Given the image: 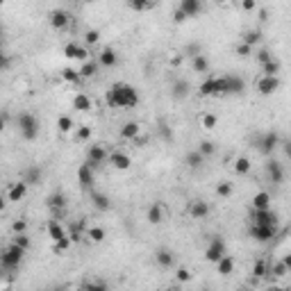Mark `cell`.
<instances>
[{"label":"cell","mask_w":291,"mask_h":291,"mask_svg":"<svg viewBox=\"0 0 291 291\" xmlns=\"http://www.w3.org/2000/svg\"><path fill=\"white\" fill-rule=\"evenodd\" d=\"M157 132H159V137H162L166 144H171V141H173V130H171V125H168V123H159Z\"/></svg>","instance_id":"47"},{"label":"cell","mask_w":291,"mask_h":291,"mask_svg":"<svg viewBox=\"0 0 291 291\" xmlns=\"http://www.w3.org/2000/svg\"><path fill=\"white\" fill-rule=\"evenodd\" d=\"M48 21H50V25L55 30H66L68 23H71V16H68L66 9H53V12L48 14Z\"/></svg>","instance_id":"14"},{"label":"cell","mask_w":291,"mask_h":291,"mask_svg":"<svg viewBox=\"0 0 291 291\" xmlns=\"http://www.w3.org/2000/svg\"><path fill=\"white\" fill-rule=\"evenodd\" d=\"M250 221L252 223H264V225H278V214L273 212L271 207H266V209H255L252 207Z\"/></svg>","instance_id":"10"},{"label":"cell","mask_w":291,"mask_h":291,"mask_svg":"<svg viewBox=\"0 0 291 291\" xmlns=\"http://www.w3.org/2000/svg\"><path fill=\"white\" fill-rule=\"evenodd\" d=\"M178 280L180 282H189L191 280V271L189 269H178Z\"/></svg>","instance_id":"58"},{"label":"cell","mask_w":291,"mask_h":291,"mask_svg":"<svg viewBox=\"0 0 291 291\" xmlns=\"http://www.w3.org/2000/svg\"><path fill=\"white\" fill-rule=\"evenodd\" d=\"M259 21H262V23L269 21V9H259Z\"/></svg>","instance_id":"61"},{"label":"cell","mask_w":291,"mask_h":291,"mask_svg":"<svg viewBox=\"0 0 291 291\" xmlns=\"http://www.w3.org/2000/svg\"><path fill=\"white\" fill-rule=\"evenodd\" d=\"M62 80H66V82H71V84H78L80 80H82V75H80V71L64 68V71H62Z\"/></svg>","instance_id":"46"},{"label":"cell","mask_w":291,"mask_h":291,"mask_svg":"<svg viewBox=\"0 0 291 291\" xmlns=\"http://www.w3.org/2000/svg\"><path fill=\"white\" fill-rule=\"evenodd\" d=\"M48 237L53 239V241H60V239L68 237L66 230H64V225L60 223V218H50V221H48Z\"/></svg>","instance_id":"26"},{"label":"cell","mask_w":291,"mask_h":291,"mask_svg":"<svg viewBox=\"0 0 291 291\" xmlns=\"http://www.w3.org/2000/svg\"><path fill=\"white\" fill-rule=\"evenodd\" d=\"M23 257H25V248H21V246H16L12 241V246H7L2 250V255H0L2 271H16L21 266V262H23Z\"/></svg>","instance_id":"3"},{"label":"cell","mask_w":291,"mask_h":291,"mask_svg":"<svg viewBox=\"0 0 291 291\" xmlns=\"http://www.w3.org/2000/svg\"><path fill=\"white\" fill-rule=\"evenodd\" d=\"M198 150L205 155V157H209V155H214V150H216V146H214V141H200L198 144Z\"/></svg>","instance_id":"50"},{"label":"cell","mask_w":291,"mask_h":291,"mask_svg":"<svg viewBox=\"0 0 291 291\" xmlns=\"http://www.w3.org/2000/svg\"><path fill=\"white\" fill-rule=\"evenodd\" d=\"M189 93H191V84L187 82V80H175L171 84V96L175 100H185V98H189Z\"/></svg>","instance_id":"18"},{"label":"cell","mask_w":291,"mask_h":291,"mask_svg":"<svg viewBox=\"0 0 291 291\" xmlns=\"http://www.w3.org/2000/svg\"><path fill=\"white\" fill-rule=\"evenodd\" d=\"M139 134H141V125L137 121H127V123H123V127H121V139H125V141H134Z\"/></svg>","instance_id":"21"},{"label":"cell","mask_w":291,"mask_h":291,"mask_svg":"<svg viewBox=\"0 0 291 291\" xmlns=\"http://www.w3.org/2000/svg\"><path fill=\"white\" fill-rule=\"evenodd\" d=\"M98 62H100V66H105V68H114L116 64H119V55H116V50L114 48H103L98 55Z\"/></svg>","instance_id":"20"},{"label":"cell","mask_w":291,"mask_h":291,"mask_svg":"<svg viewBox=\"0 0 291 291\" xmlns=\"http://www.w3.org/2000/svg\"><path fill=\"white\" fill-rule=\"evenodd\" d=\"M198 93L203 96V98H209V96H214V78H207L205 82H200Z\"/></svg>","instance_id":"43"},{"label":"cell","mask_w":291,"mask_h":291,"mask_svg":"<svg viewBox=\"0 0 291 291\" xmlns=\"http://www.w3.org/2000/svg\"><path fill=\"white\" fill-rule=\"evenodd\" d=\"M269 275H273V278H285V275H289V269H287V264L280 259V262H273V264H271Z\"/></svg>","instance_id":"36"},{"label":"cell","mask_w":291,"mask_h":291,"mask_svg":"<svg viewBox=\"0 0 291 291\" xmlns=\"http://www.w3.org/2000/svg\"><path fill=\"white\" fill-rule=\"evenodd\" d=\"M91 105L93 103H91V98H89L86 93H78V96L73 98V109H75V112H89Z\"/></svg>","instance_id":"30"},{"label":"cell","mask_w":291,"mask_h":291,"mask_svg":"<svg viewBox=\"0 0 291 291\" xmlns=\"http://www.w3.org/2000/svg\"><path fill=\"white\" fill-rule=\"evenodd\" d=\"M280 73V62L278 60H271L262 64V75H278Z\"/></svg>","instance_id":"44"},{"label":"cell","mask_w":291,"mask_h":291,"mask_svg":"<svg viewBox=\"0 0 291 291\" xmlns=\"http://www.w3.org/2000/svg\"><path fill=\"white\" fill-rule=\"evenodd\" d=\"M107 159H109V152H107V148L103 144H91L86 148V162H89L93 168H100Z\"/></svg>","instance_id":"6"},{"label":"cell","mask_w":291,"mask_h":291,"mask_svg":"<svg viewBox=\"0 0 291 291\" xmlns=\"http://www.w3.org/2000/svg\"><path fill=\"white\" fill-rule=\"evenodd\" d=\"M41 178H43V171H41L37 164H32V166H27L25 168V173H23V178L21 180H25L27 185H39Z\"/></svg>","instance_id":"29"},{"label":"cell","mask_w":291,"mask_h":291,"mask_svg":"<svg viewBox=\"0 0 291 291\" xmlns=\"http://www.w3.org/2000/svg\"><path fill=\"white\" fill-rule=\"evenodd\" d=\"M282 146H285V155L291 159V141H285V144H282Z\"/></svg>","instance_id":"62"},{"label":"cell","mask_w":291,"mask_h":291,"mask_svg":"<svg viewBox=\"0 0 291 291\" xmlns=\"http://www.w3.org/2000/svg\"><path fill=\"white\" fill-rule=\"evenodd\" d=\"M189 216L191 218H207L209 216V203H207V200H200V198L191 200V203H189Z\"/></svg>","instance_id":"16"},{"label":"cell","mask_w":291,"mask_h":291,"mask_svg":"<svg viewBox=\"0 0 291 291\" xmlns=\"http://www.w3.org/2000/svg\"><path fill=\"white\" fill-rule=\"evenodd\" d=\"M71 244H73L71 237H64V239H60V241H53V252L55 255H62V252H66L68 248H71Z\"/></svg>","instance_id":"40"},{"label":"cell","mask_w":291,"mask_h":291,"mask_svg":"<svg viewBox=\"0 0 291 291\" xmlns=\"http://www.w3.org/2000/svg\"><path fill=\"white\" fill-rule=\"evenodd\" d=\"M214 2H218V5H223V2H228V0H214Z\"/></svg>","instance_id":"64"},{"label":"cell","mask_w":291,"mask_h":291,"mask_svg":"<svg viewBox=\"0 0 291 291\" xmlns=\"http://www.w3.org/2000/svg\"><path fill=\"white\" fill-rule=\"evenodd\" d=\"M91 205L98 209V212H109L112 209V200H109V196H105V193H100V191H93L91 189Z\"/></svg>","instance_id":"19"},{"label":"cell","mask_w":291,"mask_h":291,"mask_svg":"<svg viewBox=\"0 0 291 291\" xmlns=\"http://www.w3.org/2000/svg\"><path fill=\"white\" fill-rule=\"evenodd\" d=\"M278 234V225H264V223H252L250 228V237L257 241V244H269L273 241Z\"/></svg>","instance_id":"5"},{"label":"cell","mask_w":291,"mask_h":291,"mask_svg":"<svg viewBox=\"0 0 291 291\" xmlns=\"http://www.w3.org/2000/svg\"><path fill=\"white\" fill-rule=\"evenodd\" d=\"M155 262H157L162 269H171V266L175 264V255H173L168 248H159V250L155 252Z\"/></svg>","instance_id":"27"},{"label":"cell","mask_w":291,"mask_h":291,"mask_svg":"<svg viewBox=\"0 0 291 291\" xmlns=\"http://www.w3.org/2000/svg\"><path fill=\"white\" fill-rule=\"evenodd\" d=\"M223 255H228V246H225V239L216 234V237H212V239H209V244H207L205 259L209 262V264H216Z\"/></svg>","instance_id":"4"},{"label":"cell","mask_w":291,"mask_h":291,"mask_svg":"<svg viewBox=\"0 0 291 291\" xmlns=\"http://www.w3.org/2000/svg\"><path fill=\"white\" fill-rule=\"evenodd\" d=\"M282 262H285V264H287V269H289V273H291V252H289V255H285V257H282Z\"/></svg>","instance_id":"63"},{"label":"cell","mask_w":291,"mask_h":291,"mask_svg":"<svg viewBox=\"0 0 291 291\" xmlns=\"http://www.w3.org/2000/svg\"><path fill=\"white\" fill-rule=\"evenodd\" d=\"M146 218H148V223H150V225H159L162 221H164V207L159 205V203H152V205L148 207Z\"/></svg>","instance_id":"28"},{"label":"cell","mask_w":291,"mask_h":291,"mask_svg":"<svg viewBox=\"0 0 291 291\" xmlns=\"http://www.w3.org/2000/svg\"><path fill=\"white\" fill-rule=\"evenodd\" d=\"M234 173H237V175L250 173V159L248 157H237V162H234Z\"/></svg>","instance_id":"39"},{"label":"cell","mask_w":291,"mask_h":291,"mask_svg":"<svg viewBox=\"0 0 291 291\" xmlns=\"http://www.w3.org/2000/svg\"><path fill=\"white\" fill-rule=\"evenodd\" d=\"M73 127H75V123H73V119H71V116H60V119H57V130H60L62 134L71 132Z\"/></svg>","instance_id":"42"},{"label":"cell","mask_w":291,"mask_h":291,"mask_svg":"<svg viewBox=\"0 0 291 291\" xmlns=\"http://www.w3.org/2000/svg\"><path fill=\"white\" fill-rule=\"evenodd\" d=\"M191 66L196 73H207L209 71V60L200 53V55H196V57H191Z\"/></svg>","instance_id":"34"},{"label":"cell","mask_w":291,"mask_h":291,"mask_svg":"<svg viewBox=\"0 0 291 291\" xmlns=\"http://www.w3.org/2000/svg\"><path fill=\"white\" fill-rule=\"evenodd\" d=\"M178 7L189 16V19H193V16H198V14L203 12V0H180Z\"/></svg>","instance_id":"24"},{"label":"cell","mask_w":291,"mask_h":291,"mask_svg":"<svg viewBox=\"0 0 291 291\" xmlns=\"http://www.w3.org/2000/svg\"><path fill=\"white\" fill-rule=\"evenodd\" d=\"M266 178H269V182H273V185H282V180H285V168H282V164L275 162V159H269V162H266Z\"/></svg>","instance_id":"12"},{"label":"cell","mask_w":291,"mask_h":291,"mask_svg":"<svg viewBox=\"0 0 291 291\" xmlns=\"http://www.w3.org/2000/svg\"><path fill=\"white\" fill-rule=\"evenodd\" d=\"M280 146V134L275 132V130H269V132L262 134V144H259L257 150L262 152V155H266V157H271L273 150Z\"/></svg>","instance_id":"7"},{"label":"cell","mask_w":291,"mask_h":291,"mask_svg":"<svg viewBox=\"0 0 291 291\" xmlns=\"http://www.w3.org/2000/svg\"><path fill=\"white\" fill-rule=\"evenodd\" d=\"M48 207H50V212H53V218H60L66 209V196L62 191H55L48 196Z\"/></svg>","instance_id":"11"},{"label":"cell","mask_w":291,"mask_h":291,"mask_svg":"<svg viewBox=\"0 0 291 291\" xmlns=\"http://www.w3.org/2000/svg\"><path fill=\"white\" fill-rule=\"evenodd\" d=\"M225 84H228V96H241L246 91V82L239 75H225Z\"/></svg>","instance_id":"17"},{"label":"cell","mask_w":291,"mask_h":291,"mask_svg":"<svg viewBox=\"0 0 291 291\" xmlns=\"http://www.w3.org/2000/svg\"><path fill=\"white\" fill-rule=\"evenodd\" d=\"M214 96H228V84H225V75L214 78Z\"/></svg>","instance_id":"45"},{"label":"cell","mask_w":291,"mask_h":291,"mask_svg":"<svg viewBox=\"0 0 291 291\" xmlns=\"http://www.w3.org/2000/svg\"><path fill=\"white\" fill-rule=\"evenodd\" d=\"M78 141H89L91 139V127H86V125H82V127H78Z\"/></svg>","instance_id":"54"},{"label":"cell","mask_w":291,"mask_h":291,"mask_svg":"<svg viewBox=\"0 0 291 291\" xmlns=\"http://www.w3.org/2000/svg\"><path fill=\"white\" fill-rule=\"evenodd\" d=\"M234 257L232 255H223V257L216 262V271H218V275H223V278H228V275H232L234 273Z\"/></svg>","instance_id":"25"},{"label":"cell","mask_w":291,"mask_h":291,"mask_svg":"<svg viewBox=\"0 0 291 291\" xmlns=\"http://www.w3.org/2000/svg\"><path fill=\"white\" fill-rule=\"evenodd\" d=\"M82 289H107V282H103V280H89V282L82 285Z\"/></svg>","instance_id":"53"},{"label":"cell","mask_w":291,"mask_h":291,"mask_svg":"<svg viewBox=\"0 0 291 291\" xmlns=\"http://www.w3.org/2000/svg\"><path fill=\"white\" fill-rule=\"evenodd\" d=\"M86 237L91 239L93 244H100V241H105V230H103V228H98V225H93V228H89V230H86Z\"/></svg>","instance_id":"41"},{"label":"cell","mask_w":291,"mask_h":291,"mask_svg":"<svg viewBox=\"0 0 291 291\" xmlns=\"http://www.w3.org/2000/svg\"><path fill=\"white\" fill-rule=\"evenodd\" d=\"M187 19H189V16H187V14L178 7V9H175V14H173V21H175V23H185Z\"/></svg>","instance_id":"59"},{"label":"cell","mask_w":291,"mask_h":291,"mask_svg":"<svg viewBox=\"0 0 291 291\" xmlns=\"http://www.w3.org/2000/svg\"><path fill=\"white\" fill-rule=\"evenodd\" d=\"M27 182L25 180H21V182H14L12 187H9V193H7V200H12V203H19V200H23V196L27 193Z\"/></svg>","instance_id":"23"},{"label":"cell","mask_w":291,"mask_h":291,"mask_svg":"<svg viewBox=\"0 0 291 291\" xmlns=\"http://www.w3.org/2000/svg\"><path fill=\"white\" fill-rule=\"evenodd\" d=\"M16 127H19L21 137L25 141H34L39 137V119L30 112H21L16 116Z\"/></svg>","instance_id":"2"},{"label":"cell","mask_w":291,"mask_h":291,"mask_svg":"<svg viewBox=\"0 0 291 291\" xmlns=\"http://www.w3.org/2000/svg\"><path fill=\"white\" fill-rule=\"evenodd\" d=\"M257 62L259 64H266V62H271L273 60V55H271V50H266V48H262V50H257Z\"/></svg>","instance_id":"55"},{"label":"cell","mask_w":291,"mask_h":291,"mask_svg":"<svg viewBox=\"0 0 291 291\" xmlns=\"http://www.w3.org/2000/svg\"><path fill=\"white\" fill-rule=\"evenodd\" d=\"M14 244L27 250V248H30V237H27L25 232H21V234H16V237H14Z\"/></svg>","instance_id":"52"},{"label":"cell","mask_w":291,"mask_h":291,"mask_svg":"<svg viewBox=\"0 0 291 291\" xmlns=\"http://www.w3.org/2000/svg\"><path fill=\"white\" fill-rule=\"evenodd\" d=\"M234 53H237L239 57H244V60H246V57H250V55L255 53V48H252V46H248L246 41H241V43H239V46L234 48Z\"/></svg>","instance_id":"48"},{"label":"cell","mask_w":291,"mask_h":291,"mask_svg":"<svg viewBox=\"0 0 291 291\" xmlns=\"http://www.w3.org/2000/svg\"><path fill=\"white\" fill-rule=\"evenodd\" d=\"M98 68H100V62L98 60H86V62H82L80 75H82V78H93V75L98 73Z\"/></svg>","instance_id":"32"},{"label":"cell","mask_w":291,"mask_h":291,"mask_svg":"<svg viewBox=\"0 0 291 291\" xmlns=\"http://www.w3.org/2000/svg\"><path fill=\"white\" fill-rule=\"evenodd\" d=\"M200 125L205 127V130H214V127L218 125V119L214 116V114H205V116L200 119Z\"/></svg>","instance_id":"49"},{"label":"cell","mask_w":291,"mask_h":291,"mask_svg":"<svg viewBox=\"0 0 291 291\" xmlns=\"http://www.w3.org/2000/svg\"><path fill=\"white\" fill-rule=\"evenodd\" d=\"M109 164H112L116 171H127V168L132 166V159H130L127 152L114 150V152H109Z\"/></svg>","instance_id":"15"},{"label":"cell","mask_w":291,"mask_h":291,"mask_svg":"<svg viewBox=\"0 0 291 291\" xmlns=\"http://www.w3.org/2000/svg\"><path fill=\"white\" fill-rule=\"evenodd\" d=\"M252 207H255V209H266V207H271V193L257 191L252 196Z\"/></svg>","instance_id":"31"},{"label":"cell","mask_w":291,"mask_h":291,"mask_svg":"<svg viewBox=\"0 0 291 291\" xmlns=\"http://www.w3.org/2000/svg\"><path fill=\"white\" fill-rule=\"evenodd\" d=\"M93 171H96V168H93L89 162L80 164V168H78V182H80L82 189H86V191H91V189H93V180H96Z\"/></svg>","instance_id":"8"},{"label":"cell","mask_w":291,"mask_h":291,"mask_svg":"<svg viewBox=\"0 0 291 291\" xmlns=\"http://www.w3.org/2000/svg\"><path fill=\"white\" fill-rule=\"evenodd\" d=\"M280 89V80L278 75H262L257 80V91L262 96H273V93Z\"/></svg>","instance_id":"9"},{"label":"cell","mask_w":291,"mask_h":291,"mask_svg":"<svg viewBox=\"0 0 291 291\" xmlns=\"http://www.w3.org/2000/svg\"><path fill=\"white\" fill-rule=\"evenodd\" d=\"M241 41H246L248 46H257L259 41H262V30H246L244 37H241Z\"/></svg>","instance_id":"35"},{"label":"cell","mask_w":291,"mask_h":291,"mask_svg":"<svg viewBox=\"0 0 291 291\" xmlns=\"http://www.w3.org/2000/svg\"><path fill=\"white\" fill-rule=\"evenodd\" d=\"M64 57H68V60H78V62H86L89 60V50H86L84 46L75 43V41H71V43L64 46Z\"/></svg>","instance_id":"13"},{"label":"cell","mask_w":291,"mask_h":291,"mask_svg":"<svg viewBox=\"0 0 291 291\" xmlns=\"http://www.w3.org/2000/svg\"><path fill=\"white\" fill-rule=\"evenodd\" d=\"M12 230H14V234H21V232H25L27 230V223L21 218V221H14L12 223Z\"/></svg>","instance_id":"56"},{"label":"cell","mask_w":291,"mask_h":291,"mask_svg":"<svg viewBox=\"0 0 291 291\" xmlns=\"http://www.w3.org/2000/svg\"><path fill=\"white\" fill-rule=\"evenodd\" d=\"M241 7H244L246 12H252L255 9V0H241Z\"/></svg>","instance_id":"60"},{"label":"cell","mask_w":291,"mask_h":291,"mask_svg":"<svg viewBox=\"0 0 291 291\" xmlns=\"http://www.w3.org/2000/svg\"><path fill=\"white\" fill-rule=\"evenodd\" d=\"M269 271H271V264L269 262H264V259H257L255 262V266H252V280H262L269 275Z\"/></svg>","instance_id":"33"},{"label":"cell","mask_w":291,"mask_h":291,"mask_svg":"<svg viewBox=\"0 0 291 291\" xmlns=\"http://www.w3.org/2000/svg\"><path fill=\"white\" fill-rule=\"evenodd\" d=\"M100 41V32L98 30H89V32L84 34V43L86 46H93V43H98Z\"/></svg>","instance_id":"51"},{"label":"cell","mask_w":291,"mask_h":291,"mask_svg":"<svg viewBox=\"0 0 291 291\" xmlns=\"http://www.w3.org/2000/svg\"><path fill=\"white\" fill-rule=\"evenodd\" d=\"M127 7L132 12H148L152 7V0H127Z\"/></svg>","instance_id":"38"},{"label":"cell","mask_w":291,"mask_h":291,"mask_svg":"<svg viewBox=\"0 0 291 291\" xmlns=\"http://www.w3.org/2000/svg\"><path fill=\"white\" fill-rule=\"evenodd\" d=\"M205 155L196 148V150H191V152H187V157H185V164H187V168H191V171H198V168H203V164H205Z\"/></svg>","instance_id":"22"},{"label":"cell","mask_w":291,"mask_h":291,"mask_svg":"<svg viewBox=\"0 0 291 291\" xmlns=\"http://www.w3.org/2000/svg\"><path fill=\"white\" fill-rule=\"evenodd\" d=\"M203 50H200L198 43H189V46L185 48V55H189V57H196V55H200Z\"/></svg>","instance_id":"57"},{"label":"cell","mask_w":291,"mask_h":291,"mask_svg":"<svg viewBox=\"0 0 291 291\" xmlns=\"http://www.w3.org/2000/svg\"><path fill=\"white\" fill-rule=\"evenodd\" d=\"M105 100L109 107H116V109H132V107L139 105V91L134 89L132 84H119L109 86V91L105 93Z\"/></svg>","instance_id":"1"},{"label":"cell","mask_w":291,"mask_h":291,"mask_svg":"<svg viewBox=\"0 0 291 291\" xmlns=\"http://www.w3.org/2000/svg\"><path fill=\"white\" fill-rule=\"evenodd\" d=\"M232 191H234V187H232V182H228V180H223V182H218L216 185V196L218 198H230Z\"/></svg>","instance_id":"37"}]
</instances>
